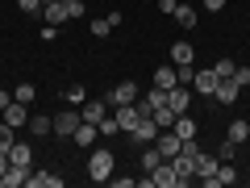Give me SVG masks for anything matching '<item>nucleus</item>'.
<instances>
[{
  "label": "nucleus",
  "mask_w": 250,
  "mask_h": 188,
  "mask_svg": "<svg viewBox=\"0 0 250 188\" xmlns=\"http://www.w3.org/2000/svg\"><path fill=\"white\" fill-rule=\"evenodd\" d=\"M62 4H67V13H71V17H83V0H62Z\"/></svg>",
  "instance_id": "nucleus-35"
},
{
  "label": "nucleus",
  "mask_w": 250,
  "mask_h": 188,
  "mask_svg": "<svg viewBox=\"0 0 250 188\" xmlns=\"http://www.w3.org/2000/svg\"><path fill=\"white\" fill-rule=\"evenodd\" d=\"M175 9H179V0H159V13H171L175 17Z\"/></svg>",
  "instance_id": "nucleus-37"
},
{
  "label": "nucleus",
  "mask_w": 250,
  "mask_h": 188,
  "mask_svg": "<svg viewBox=\"0 0 250 188\" xmlns=\"http://www.w3.org/2000/svg\"><path fill=\"white\" fill-rule=\"evenodd\" d=\"M150 117H154V121H159V130H171V125H175V117H179V113H175V109H171V105H163V109H154Z\"/></svg>",
  "instance_id": "nucleus-25"
},
{
  "label": "nucleus",
  "mask_w": 250,
  "mask_h": 188,
  "mask_svg": "<svg viewBox=\"0 0 250 188\" xmlns=\"http://www.w3.org/2000/svg\"><path fill=\"white\" fill-rule=\"evenodd\" d=\"M108 17H92V38H108Z\"/></svg>",
  "instance_id": "nucleus-32"
},
{
  "label": "nucleus",
  "mask_w": 250,
  "mask_h": 188,
  "mask_svg": "<svg viewBox=\"0 0 250 188\" xmlns=\"http://www.w3.org/2000/svg\"><path fill=\"white\" fill-rule=\"evenodd\" d=\"M238 80H217V92H213V96L217 100H221V105H233V100H238Z\"/></svg>",
  "instance_id": "nucleus-16"
},
{
  "label": "nucleus",
  "mask_w": 250,
  "mask_h": 188,
  "mask_svg": "<svg viewBox=\"0 0 250 188\" xmlns=\"http://www.w3.org/2000/svg\"><path fill=\"white\" fill-rule=\"evenodd\" d=\"M129 134H134L138 142H154V138H159V121H154V117H142V121H138Z\"/></svg>",
  "instance_id": "nucleus-10"
},
{
  "label": "nucleus",
  "mask_w": 250,
  "mask_h": 188,
  "mask_svg": "<svg viewBox=\"0 0 250 188\" xmlns=\"http://www.w3.org/2000/svg\"><path fill=\"white\" fill-rule=\"evenodd\" d=\"M46 25H62V21H71V13H67V4H62V0H59V4H46Z\"/></svg>",
  "instance_id": "nucleus-19"
},
{
  "label": "nucleus",
  "mask_w": 250,
  "mask_h": 188,
  "mask_svg": "<svg viewBox=\"0 0 250 188\" xmlns=\"http://www.w3.org/2000/svg\"><path fill=\"white\" fill-rule=\"evenodd\" d=\"M117 171V155L108 151V146H96V151L88 155V180L92 184H108Z\"/></svg>",
  "instance_id": "nucleus-1"
},
{
  "label": "nucleus",
  "mask_w": 250,
  "mask_h": 188,
  "mask_svg": "<svg viewBox=\"0 0 250 188\" xmlns=\"http://www.w3.org/2000/svg\"><path fill=\"white\" fill-rule=\"evenodd\" d=\"M9 163H17V167H29V163H34V151H29L25 142H13V146H9Z\"/></svg>",
  "instance_id": "nucleus-17"
},
{
  "label": "nucleus",
  "mask_w": 250,
  "mask_h": 188,
  "mask_svg": "<svg viewBox=\"0 0 250 188\" xmlns=\"http://www.w3.org/2000/svg\"><path fill=\"white\" fill-rule=\"evenodd\" d=\"M171 63H175V67L192 63V42H175V46H171Z\"/></svg>",
  "instance_id": "nucleus-24"
},
{
  "label": "nucleus",
  "mask_w": 250,
  "mask_h": 188,
  "mask_svg": "<svg viewBox=\"0 0 250 188\" xmlns=\"http://www.w3.org/2000/svg\"><path fill=\"white\" fill-rule=\"evenodd\" d=\"M13 100H17V96H13V92H4V88H0V113H4V109H9Z\"/></svg>",
  "instance_id": "nucleus-39"
},
{
  "label": "nucleus",
  "mask_w": 250,
  "mask_h": 188,
  "mask_svg": "<svg viewBox=\"0 0 250 188\" xmlns=\"http://www.w3.org/2000/svg\"><path fill=\"white\" fill-rule=\"evenodd\" d=\"M25 188H62V176H54V171H34V176L25 180Z\"/></svg>",
  "instance_id": "nucleus-13"
},
{
  "label": "nucleus",
  "mask_w": 250,
  "mask_h": 188,
  "mask_svg": "<svg viewBox=\"0 0 250 188\" xmlns=\"http://www.w3.org/2000/svg\"><path fill=\"white\" fill-rule=\"evenodd\" d=\"M96 130H100V138H113V134H121V125H117V117L108 113L104 121H96Z\"/></svg>",
  "instance_id": "nucleus-29"
},
{
  "label": "nucleus",
  "mask_w": 250,
  "mask_h": 188,
  "mask_svg": "<svg viewBox=\"0 0 250 188\" xmlns=\"http://www.w3.org/2000/svg\"><path fill=\"white\" fill-rule=\"evenodd\" d=\"M67 100H71V105H83V100H88V92H83L80 84H71V88H67Z\"/></svg>",
  "instance_id": "nucleus-33"
},
{
  "label": "nucleus",
  "mask_w": 250,
  "mask_h": 188,
  "mask_svg": "<svg viewBox=\"0 0 250 188\" xmlns=\"http://www.w3.org/2000/svg\"><path fill=\"white\" fill-rule=\"evenodd\" d=\"M159 163H163L159 146H146V151H142V171H154V167H159Z\"/></svg>",
  "instance_id": "nucleus-28"
},
{
  "label": "nucleus",
  "mask_w": 250,
  "mask_h": 188,
  "mask_svg": "<svg viewBox=\"0 0 250 188\" xmlns=\"http://www.w3.org/2000/svg\"><path fill=\"white\" fill-rule=\"evenodd\" d=\"M205 9H213V13H221V9H225V0H205Z\"/></svg>",
  "instance_id": "nucleus-40"
},
{
  "label": "nucleus",
  "mask_w": 250,
  "mask_h": 188,
  "mask_svg": "<svg viewBox=\"0 0 250 188\" xmlns=\"http://www.w3.org/2000/svg\"><path fill=\"white\" fill-rule=\"evenodd\" d=\"M146 176H150V188H184V184H179V171H175V163H171V159H163L159 167L146 171Z\"/></svg>",
  "instance_id": "nucleus-3"
},
{
  "label": "nucleus",
  "mask_w": 250,
  "mask_h": 188,
  "mask_svg": "<svg viewBox=\"0 0 250 188\" xmlns=\"http://www.w3.org/2000/svg\"><path fill=\"white\" fill-rule=\"evenodd\" d=\"M50 121H54V134H59V138H71L75 130H80L83 113H80V109H59V113H54Z\"/></svg>",
  "instance_id": "nucleus-2"
},
{
  "label": "nucleus",
  "mask_w": 250,
  "mask_h": 188,
  "mask_svg": "<svg viewBox=\"0 0 250 188\" xmlns=\"http://www.w3.org/2000/svg\"><path fill=\"white\" fill-rule=\"evenodd\" d=\"M46 4H59V0H42V9H46Z\"/></svg>",
  "instance_id": "nucleus-42"
},
{
  "label": "nucleus",
  "mask_w": 250,
  "mask_h": 188,
  "mask_svg": "<svg viewBox=\"0 0 250 188\" xmlns=\"http://www.w3.org/2000/svg\"><path fill=\"white\" fill-rule=\"evenodd\" d=\"M83 121H104L108 117V100H83Z\"/></svg>",
  "instance_id": "nucleus-14"
},
{
  "label": "nucleus",
  "mask_w": 250,
  "mask_h": 188,
  "mask_svg": "<svg viewBox=\"0 0 250 188\" xmlns=\"http://www.w3.org/2000/svg\"><path fill=\"white\" fill-rule=\"evenodd\" d=\"M175 17H179V25H184V29H196V21H200V13L192 9V4H179V9H175Z\"/></svg>",
  "instance_id": "nucleus-23"
},
{
  "label": "nucleus",
  "mask_w": 250,
  "mask_h": 188,
  "mask_svg": "<svg viewBox=\"0 0 250 188\" xmlns=\"http://www.w3.org/2000/svg\"><path fill=\"white\" fill-rule=\"evenodd\" d=\"M29 180V167H17V163H9V171L0 176V188H21Z\"/></svg>",
  "instance_id": "nucleus-12"
},
{
  "label": "nucleus",
  "mask_w": 250,
  "mask_h": 188,
  "mask_svg": "<svg viewBox=\"0 0 250 188\" xmlns=\"http://www.w3.org/2000/svg\"><path fill=\"white\" fill-rule=\"evenodd\" d=\"M217 167H221L217 155H196V176H200V184H208V180L217 176Z\"/></svg>",
  "instance_id": "nucleus-9"
},
{
  "label": "nucleus",
  "mask_w": 250,
  "mask_h": 188,
  "mask_svg": "<svg viewBox=\"0 0 250 188\" xmlns=\"http://www.w3.org/2000/svg\"><path fill=\"white\" fill-rule=\"evenodd\" d=\"M213 71H217V80H233L238 63H233V59H217V63H213Z\"/></svg>",
  "instance_id": "nucleus-27"
},
{
  "label": "nucleus",
  "mask_w": 250,
  "mask_h": 188,
  "mask_svg": "<svg viewBox=\"0 0 250 188\" xmlns=\"http://www.w3.org/2000/svg\"><path fill=\"white\" fill-rule=\"evenodd\" d=\"M171 130H175V134L184 138V142H188V138H196V121H192V113H179V117H175V125H171Z\"/></svg>",
  "instance_id": "nucleus-18"
},
{
  "label": "nucleus",
  "mask_w": 250,
  "mask_h": 188,
  "mask_svg": "<svg viewBox=\"0 0 250 188\" xmlns=\"http://www.w3.org/2000/svg\"><path fill=\"white\" fill-rule=\"evenodd\" d=\"M50 130H54V121H50V117L29 113V134H38V138H42V134H50Z\"/></svg>",
  "instance_id": "nucleus-22"
},
{
  "label": "nucleus",
  "mask_w": 250,
  "mask_h": 188,
  "mask_svg": "<svg viewBox=\"0 0 250 188\" xmlns=\"http://www.w3.org/2000/svg\"><path fill=\"white\" fill-rule=\"evenodd\" d=\"M179 84V75H175V67H159L154 71V88H163V92H171Z\"/></svg>",
  "instance_id": "nucleus-20"
},
{
  "label": "nucleus",
  "mask_w": 250,
  "mask_h": 188,
  "mask_svg": "<svg viewBox=\"0 0 250 188\" xmlns=\"http://www.w3.org/2000/svg\"><path fill=\"white\" fill-rule=\"evenodd\" d=\"M100 138V130H96V121H80V130L71 134V142H80V146H92Z\"/></svg>",
  "instance_id": "nucleus-15"
},
{
  "label": "nucleus",
  "mask_w": 250,
  "mask_h": 188,
  "mask_svg": "<svg viewBox=\"0 0 250 188\" xmlns=\"http://www.w3.org/2000/svg\"><path fill=\"white\" fill-rule=\"evenodd\" d=\"M4 121H9L13 130H21V125H29V109L21 105V100H13V105L4 109Z\"/></svg>",
  "instance_id": "nucleus-11"
},
{
  "label": "nucleus",
  "mask_w": 250,
  "mask_h": 188,
  "mask_svg": "<svg viewBox=\"0 0 250 188\" xmlns=\"http://www.w3.org/2000/svg\"><path fill=\"white\" fill-rule=\"evenodd\" d=\"M192 88H196L200 96H213V92H217V71H213V67H200V71L192 75Z\"/></svg>",
  "instance_id": "nucleus-6"
},
{
  "label": "nucleus",
  "mask_w": 250,
  "mask_h": 188,
  "mask_svg": "<svg viewBox=\"0 0 250 188\" xmlns=\"http://www.w3.org/2000/svg\"><path fill=\"white\" fill-rule=\"evenodd\" d=\"M17 4H21L25 13H38V9H42V0H17Z\"/></svg>",
  "instance_id": "nucleus-38"
},
{
  "label": "nucleus",
  "mask_w": 250,
  "mask_h": 188,
  "mask_svg": "<svg viewBox=\"0 0 250 188\" xmlns=\"http://www.w3.org/2000/svg\"><path fill=\"white\" fill-rule=\"evenodd\" d=\"M233 151H238V142H221V155H217V159H221V163H233Z\"/></svg>",
  "instance_id": "nucleus-34"
},
{
  "label": "nucleus",
  "mask_w": 250,
  "mask_h": 188,
  "mask_svg": "<svg viewBox=\"0 0 250 188\" xmlns=\"http://www.w3.org/2000/svg\"><path fill=\"white\" fill-rule=\"evenodd\" d=\"M175 171H179V184H192V176H196V155H188V151H179L175 159Z\"/></svg>",
  "instance_id": "nucleus-7"
},
{
  "label": "nucleus",
  "mask_w": 250,
  "mask_h": 188,
  "mask_svg": "<svg viewBox=\"0 0 250 188\" xmlns=\"http://www.w3.org/2000/svg\"><path fill=\"white\" fill-rule=\"evenodd\" d=\"M246 138H250V121H246V117H238V121L229 125V142H246Z\"/></svg>",
  "instance_id": "nucleus-26"
},
{
  "label": "nucleus",
  "mask_w": 250,
  "mask_h": 188,
  "mask_svg": "<svg viewBox=\"0 0 250 188\" xmlns=\"http://www.w3.org/2000/svg\"><path fill=\"white\" fill-rule=\"evenodd\" d=\"M233 80H238V88H246V84H250V67H238V71H233Z\"/></svg>",
  "instance_id": "nucleus-36"
},
{
  "label": "nucleus",
  "mask_w": 250,
  "mask_h": 188,
  "mask_svg": "<svg viewBox=\"0 0 250 188\" xmlns=\"http://www.w3.org/2000/svg\"><path fill=\"white\" fill-rule=\"evenodd\" d=\"M134 100H138V84L134 80H125V84H117V88L113 92H108V105H134Z\"/></svg>",
  "instance_id": "nucleus-5"
},
{
  "label": "nucleus",
  "mask_w": 250,
  "mask_h": 188,
  "mask_svg": "<svg viewBox=\"0 0 250 188\" xmlns=\"http://www.w3.org/2000/svg\"><path fill=\"white\" fill-rule=\"evenodd\" d=\"M154 146H159V155H163V159H175V155H179V146H184V138H179L175 130H159Z\"/></svg>",
  "instance_id": "nucleus-4"
},
{
  "label": "nucleus",
  "mask_w": 250,
  "mask_h": 188,
  "mask_svg": "<svg viewBox=\"0 0 250 188\" xmlns=\"http://www.w3.org/2000/svg\"><path fill=\"white\" fill-rule=\"evenodd\" d=\"M13 96H17L21 105H34V96H38V88H34V84H17V88H13Z\"/></svg>",
  "instance_id": "nucleus-30"
},
{
  "label": "nucleus",
  "mask_w": 250,
  "mask_h": 188,
  "mask_svg": "<svg viewBox=\"0 0 250 188\" xmlns=\"http://www.w3.org/2000/svg\"><path fill=\"white\" fill-rule=\"evenodd\" d=\"M221 184H238V171H233V167H229V163H221V167H217V176H213V180H208V184H205V188H221Z\"/></svg>",
  "instance_id": "nucleus-21"
},
{
  "label": "nucleus",
  "mask_w": 250,
  "mask_h": 188,
  "mask_svg": "<svg viewBox=\"0 0 250 188\" xmlns=\"http://www.w3.org/2000/svg\"><path fill=\"white\" fill-rule=\"evenodd\" d=\"M13 142H17V138H13V125H9V121H0V151H9Z\"/></svg>",
  "instance_id": "nucleus-31"
},
{
  "label": "nucleus",
  "mask_w": 250,
  "mask_h": 188,
  "mask_svg": "<svg viewBox=\"0 0 250 188\" xmlns=\"http://www.w3.org/2000/svg\"><path fill=\"white\" fill-rule=\"evenodd\" d=\"M9 171V151H0V176Z\"/></svg>",
  "instance_id": "nucleus-41"
},
{
  "label": "nucleus",
  "mask_w": 250,
  "mask_h": 188,
  "mask_svg": "<svg viewBox=\"0 0 250 188\" xmlns=\"http://www.w3.org/2000/svg\"><path fill=\"white\" fill-rule=\"evenodd\" d=\"M167 105L175 109V113H188V105H192V88H188V84H175V88L167 92Z\"/></svg>",
  "instance_id": "nucleus-8"
}]
</instances>
